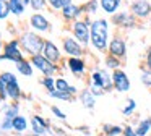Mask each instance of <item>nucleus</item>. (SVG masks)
I'll return each mask as SVG.
<instances>
[{"instance_id": "nucleus-5", "label": "nucleus", "mask_w": 151, "mask_h": 136, "mask_svg": "<svg viewBox=\"0 0 151 136\" xmlns=\"http://www.w3.org/2000/svg\"><path fill=\"white\" fill-rule=\"evenodd\" d=\"M112 81H114V87L119 92H127L130 89V79L125 74V71L122 70H115L112 73Z\"/></svg>"}, {"instance_id": "nucleus-11", "label": "nucleus", "mask_w": 151, "mask_h": 136, "mask_svg": "<svg viewBox=\"0 0 151 136\" xmlns=\"http://www.w3.org/2000/svg\"><path fill=\"white\" fill-rule=\"evenodd\" d=\"M120 3H122V0H99L101 8L106 13H109V15H114L117 11V8L120 6Z\"/></svg>"}, {"instance_id": "nucleus-38", "label": "nucleus", "mask_w": 151, "mask_h": 136, "mask_svg": "<svg viewBox=\"0 0 151 136\" xmlns=\"http://www.w3.org/2000/svg\"><path fill=\"white\" fill-rule=\"evenodd\" d=\"M13 117H17V109H10V110L7 112V118L13 120Z\"/></svg>"}, {"instance_id": "nucleus-3", "label": "nucleus", "mask_w": 151, "mask_h": 136, "mask_svg": "<svg viewBox=\"0 0 151 136\" xmlns=\"http://www.w3.org/2000/svg\"><path fill=\"white\" fill-rule=\"evenodd\" d=\"M132 15L137 18H146L151 15V3L148 0H135L130 5Z\"/></svg>"}, {"instance_id": "nucleus-1", "label": "nucleus", "mask_w": 151, "mask_h": 136, "mask_svg": "<svg viewBox=\"0 0 151 136\" xmlns=\"http://www.w3.org/2000/svg\"><path fill=\"white\" fill-rule=\"evenodd\" d=\"M109 39V24L106 19H94L91 23V44L98 50H106Z\"/></svg>"}, {"instance_id": "nucleus-22", "label": "nucleus", "mask_w": 151, "mask_h": 136, "mask_svg": "<svg viewBox=\"0 0 151 136\" xmlns=\"http://www.w3.org/2000/svg\"><path fill=\"white\" fill-rule=\"evenodd\" d=\"M13 128L18 130V131L26 130V120H24L23 117H15L13 118Z\"/></svg>"}, {"instance_id": "nucleus-43", "label": "nucleus", "mask_w": 151, "mask_h": 136, "mask_svg": "<svg viewBox=\"0 0 151 136\" xmlns=\"http://www.w3.org/2000/svg\"><path fill=\"white\" fill-rule=\"evenodd\" d=\"M0 99H2V97H0Z\"/></svg>"}, {"instance_id": "nucleus-36", "label": "nucleus", "mask_w": 151, "mask_h": 136, "mask_svg": "<svg viewBox=\"0 0 151 136\" xmlns=\"http://www.w3.org/2000/svg\"><path fill=\"white\" fill-rule=\"evenodd\" d=\"M124 136H138V135L132 126H127V128H124Z\"/></svg>"}, {"instance_id": "nucleus-31", "label": "nucleus", "mask_w": 151, "mask_h": 136, "mask_svg": "<svg viewBox=\"0 0 151 136\" xmlns=\"http://www.w3.org/2000/svg\"><path fill=\"white\" fill-rule=\"evenodd\" d=\"M141 83L146 84V86H151V70L141 73Z\"/></svg>"}, {"instance_id": "nucleus-33", "label": "nucleus", "mask_w": 151, "mask_h": 136, "mask_svg": "<svg viewBox=\"0 0 151 136\" xmlns=\"http://www.w3.org/2000/svg\"><path fill=\"white\" fill-rule=\"evenodd\" d=\"M5 96H7V83L0 78V97H5Z\"/></svg>"}, {"instance_id": "nucleus-7", "label": "nucleus", "mask_w": 151, "mask_h": 136, "mask_svg": "<svg viewBox=\"0 0 151 136\" xmlns=\"http://www.w3.org/2000/svg\"><path fill=\"white\" fill-rule=\"evenodd\" d=\"M17 45H18V42L17 41H12V42H8L7 45H5V54L2 55V60L4 58H8V60H13V62H17V63H20V62H23V58H21V52L17 49Z\"/></svg>"}, {"instance_id": "nucleus-26", "label": "nucleus", "mask_w": 151, "mask_h": 136, "mask_svg": "<svg viewBox=\"0 0 151 136\" xmlns=\"http://www.w3.org/2000/svg\"><path fill=\"white\" fill-rule=\"evenodd\" d=\"M55 87H57V91H63V92H68V89H70L68 83L65 79H62V78L55 81Z\"/></svg>"}, {"instance_id": "nucleus-9", "label": "nucleus", "mask_w": 151, "mask_h": 136, "mask_svg": "<svg viewBox=\"0 0 151 136\" xmlns=\"http://www.w3.org/2000/svg\"><path fill=\"white\" fill-rule=\"evenodd\" d=\"M63 49H65V52H67L68 55L76 57V58H80V55L83 54L81 45H80L78 42L75 41V39H72V37H67L65 41H63Z\"/></svg>"}, {"instance_id": "nucleus-10", "label": "nucleus", "mask_w": 151, "mask_h": 136, "mask_svg": "<svg viewBox=\"0 0 151 136\" xmlns=\"http://www.w3.org/2000/svg\"><path fill=\"white\" fill-rule=\"evenodd\" d=\"M112 21H114L117 26H124V28H132V26H135L133 15H130V13H127V11L119 13V15H114Z\"/></svg>"}, {"instance_id": "nucleus-14", "label": "nucleus", "mask_w": 151, "mask_h": 136, "mask_svg": "<svg viewBox=\"0 0 151 136\" xmlns=\"http://www.w3.org/2000/svg\"><path fill=\"white\" fill-rule=\"evenodd\" d=\"M68 67L75 74H81L83 71H85V62H83L81 58L72 57V58H68Z\"/></svg>"}, {"instance_id": "nucleus-2", "label": "nucleus", "mask_w": 151, "mask_h": 136, "mask_svg": "<svg viewBox=\"0 0 151 136\" xmlns=\"http://www.w3.org/2000/svg\"><path fill=\"white\" fill-rule=\"evenodd\" d=\"M21 42H23V47L33 55H37L44 49V45H46L42 42V39H41L39 36L33 34V32H26V34L23 36V41Z\"/></svg>"}, {"instance_id": "nucleus-25", "label": "nucleus", "mask_w": 151, "mask_h": 136, "mask_svg": "<svg viewBox=\"0 0 151 136\" xmlns=\"http://www.w3.org/2000/svg\"><path fill=\"white\" fill-rule=\"evenodd\" d=\"M49 3L54 8H65L72 3V0H49Z\"/></svg>"}, {"instance_id": "nucleus-28", "label": "nucleus", "mask_w": 151, "mask_h": 136, "mask_svg": "<svg viewBox=\"0 0 151 136\" xmlns=\"http://www.w3.org/2000/svg\"><path fill=\"white\" fill-rule=\"evenodd\" d=\"M83 10H86L88 13H96V10H98V0H89L86 3V6H83Z\"/></svg>"}, {"instance_id": "nucleus-8", "label": "nucleus", "mask_w": 151, "mask_h": 136, "mask_svg": "<svg viewBox=\"0 0 151 136\" xmlns=\"http://www.w3.org/2000/svg\"><path fill=\"white\" fill-rule=\"evenodd\" d=\"M33 63L46 74H52L55 71V67L52 65V62H49L46 57H41V55H33Z\"/></svg>"}, {"instance_id": "nucleus-37", "label": "nucleus", "mask_w": 151, "mask_h": 136, "mask_svg": "<svg viewBox=\"0 0 151 136\" xmlns=\"http://www.w3.org/2000/svg\"><path fill=\"white\" fill-rule=\"evenodd\" d=\"M146 67L151 70V47L148 49V52H146Z\"/></svg>"}, {"instance_id": "nucleus-32", "label": "nucleus", "mask_w": 151, "mask_h": 136, "mask_svg": "<svg viewBox=\"0 0 151 136\" xmlns=\"http://www.w3.org/2000/svg\"><path fill=\"white\" fill-rule=\"evenodd\" d=\"M127 104H128V105L125 107L124 110H122V112H124L125 115H128V113H132V112H133V110H135V107H137V102H135L133 99H130V100H128Z\"/></svg>"}, {"instance_id": "nucleus-23", "label": "nucleus", "mask_w": 151, "mask_h": 136, "mask_svg": "<svg viewBox=\"0 0 151 136\" xmlns=\"http://www.w3.org/2000/svg\"><path fill=\"white\" fill-rule=\"evenodd\" d=\"M7 94L10 97H13V99H17L18 96H20V87H18V84H7Z\"/></svg>"}, {"instance_id": "nucleus-4", "label": "nucleus", "mask_w": 151, "mask_h": 136, "mask_svg": "<svg viewBox=\"0 0 151 136\" xmlns=\"http://www.w3.org/2000/svg\"><path fill=\"white\" fill-rule=\"evenodd\" d=\"M109 55L117 58H124L125 54H127V45H125V41L122 37H117L115 36L111 42H109Z\"/></svg>"}, {"instance_id": "nucleus-12", "label": "nucleus", "mask_w": 151, "mask_h": 136, "mask_svg": "<svg viewBox=\"0 0 151 136\" xmlns=\"http://www.w3.org/2000/svg\"><path fill=\"white\" fill-rule=\"evenodd\" d=\"M44 55H46V58L49 62H57L60 57L59 49H57L52 42H46V45H44Z\"/></svg>"}, {"instance_id": "nucleus-16", "label": "nucleus", "mask_w": 151, "mask_h": 136, "mask_svg": "<svg viewBox=\"0 0 151 136\" xmlns=\"http://www.w3.org/2000/svg\"><path fill=\"white\" fill-rule=\"evenodd\" d=\"M81 102L86 109H93V107H94V94L89 89H85L81 92Z\"/></svg>"}, {"instance_id": "nucleus-24", "label": "nucleus", "mask_w": 151, "mask_h": 136, "mask_svg": "<svg viewBox=\"0 0 151 136\" xmlns=\"http://www.w3.org/2000/svg\"><path fill=\"white\" fill-rule=\"evenodd\" d=\"M18 67V70L21 71V73L23 74H26V76H31V73H33V71H31V67H29V63H28V62H20V63L17 65Z\"/></svg>"}, {"instance_id": "nucleus-17", "label": "nucleus", "mask_w": 151, "mask_h": 136, "mask_svg": "<svg viewBox=\"0 0 151 136\" xmlns=\"http://www.w3.org/2000/svg\"><path fill=\"white\" fill-rule=\"evenodd\" d=\"M150 130H151V118H145V120H141V122H140V125L137 126L135 131H137L138 136H146Z\"/></svg>"}, {"instance_id": "nucleus-19", "label": "nucleus", "mask_w": 151, "mask_h": 136, "mask_svg": "<svg viewBox=\"0 0 151 136\" xmlns=\"http://www.w3.org/2000/svg\"><path fill=\"white\" fill-rule=\"evenodd\" d=\"M119 65H120V58L117 57H112V55H107L106 57V67L107 68H112V70H119Z\"/></svg>"}, {"instance_id": "nucleus-29", "label": "nucleus", "mask_w": 151, "mask_h": 136, "mask_svg": "<svg viewBox=\"0 0 151 136\" xmlns=\"http://www.w3.org/2000/svg\"><path fill=\"white\" fill-rule=\"evenodd\" d=\"M50 96H55L59 97V99H63V100H70V92H63V91H52V92H49Z\"/></svg>"}, {"instance_id": "nucleus-21", "label": "nucleus", "mask_w": 151, "mask_h": 136, "mask_svg": "<svg viewBox=\"0 0 151 136\" xmlns=\"http://www.w3.org/2000/svg\"><path fill=\"white\" fill-rule=\"evenodd\" d=\"M10 10L17 15L23 13V0H10Z\"/></svg>"}, {"instance_id": "nucleus-30", "label": "nucleus", "mask_w": 151, "mask_h": 136, "mask_svg": "<svg viewBox=\"0 0 151 136\" xmlns=\"http://www.w3.org/2000/svg\"><path fill=\"white\" fill-rule=\"evenodd\" d=\"M0 78H2L7 84H15L17 83V78H15V74H12V73H4V74H0Z\"/></svg>"}, {"instance_id": "nucleus-6", "label": "nucleus", "mask_w": 151, "mask_h": 136, "mask_svg": "<svg viewBox=\"0 0 151 136\" xmlns=\"http://www.w3.org/2000/svg\"><path fill=\"white\" fill-rule=\"evenodd\" d=\"M73 34H75V37L78 39L80 42L86 44V42L89 41V37H91V31H89V28H88V23L86 21H76L75 24H73Z\"/></svg>"}, {"instance_id": "nucleus-15", "label": "nucleus", "mask_w": 151, "mask_h": 136, "mask_svg": "<svg viewBox=\"0 0 151 136\" xmlns=\"http://www.w3.org/2000/svg\"><path fill=\"white\" fill-rule=\"evenodd\" d=\"M81 6H76V5H73V3H70L68 6H65L63 8V16H65L67 19H72V18H76V16L81 13Z\"/></svg>"}, {"instance_id": "nucleus-39", "label": "nucleus", "mask_w": 151, "mask_h": 136, "mask_svg": "<svg viewBox=\"0 0 151 136\" xmlns=\"http://www.w3.org/2000/svg\"><path fill=\"white\" fill-rule=\"evenodd\" d=\"M52 112L55 113V115L59 117V118H65V113H62V112H60L59 109H57V107H52Z\"/></svg>"}, {"instance_id": "nucleus-40", "label": "nucleus", "mask_w": 151, "mask_h": 136, "mask_svg": "<svg viewBox=\"0 0 151 136\" xmlns=\"http://www.w3.org/2000/svg\"><path fill=\"white\" fill-rule=\"evenodd\" d=\"M23 2H24V3H31V0H23Z\"/></svg>"}, {"instance_id": "nucleus-18", "label": "nucleus", "mask_w": 151, "mask_h": 136, "mask_svg": "<svg viewBox=\"0 0 151 136\" xmlns=\"http://www.w3.org/2000/svg\"><path fill=\"white\" fill-rule=\"evenodd\" d=\"M33 130L34 133H39V135H42L44 131H46V122H44L42 118H33Z\"/></svg>"}, {"instance_id": "nucleus-13", "label": "nucleus", "mask_w": 151, "mask_h": 136, "mask_svg": "<svg viewBox=\"0 0 151 136\" xmlns=\"http://www.w3.org/2000/svg\"><path fill=\"white\" fill-rule=\"evenodd\" d=\"M31 26L39 29V31H46V29L49 28V21H47L42 15H33L31 16Z\"/></svg>"}, {"instance_id": "nucleus-34", "label": "nucleus", "mask_w": 151, "mask_h": 136, "mask_svg": "<svg viewBox=\"0 0 151 136\" xmlns=\"http://www.w3.org/2000/svg\"><path fill=\"white\" fill-rule=\"evenodd\" d=\"M44 84H46V87L49 89V92H52V91H55V89H54V86H55V84H54L52 78H46V79H44Z\"/></svg>"}, {"instance_id": "nucleus-41", "label": "nucleus", "mask_w": 151, "mask_h": 136, "mask_svg": "<svg viewBox=\"0 0 151 136\" xmlns=\"http://www.w3.org/2000/svg\"><path fill=\"white\" fill-rule=\"evenodd\" d=\"M0 45H2V41H0Z\"/></svg>"}, {"instance_id": "nucleus-27", "label": "nucleus", "mask_w": 151, "mask_h": 136, "mask_svg": "<svg viewBox=\"0 0 151 136\" xmlns=\"http://www.w3.org/2000/svg\"><path fill=\"white\" fill-rule=\"evenodd\" d=\"M10 13V5L7 2L0 0V18H7V15Z\"/></svg>"}, {"instance_id": "nucleus-44", "label": "nucleus", "mask_w": 151, "mask_h": 136, "mask_svg": "<svg viewBox=\"0 0 151 136\" xmlns=\"http://www.w3.org/2000/svg\"><path fill=\"white\" fill-rule=\"evenodd\" d=\"M150 21H151V19H150Z\"/></svg>"}, {"instance_id": "nucleus-42", "label": "nucleus", "mask_w": 151, "mask_h": 136, "mask_svg": "<svg viewBox=\"0 0 151 136\" xmlns=\"http://www.w3.org/2000/svg\"><path fill=\"white\" fill-rule=\"evenodd\" d=\"M2 2H5V0H2Z\"/></svg>"}, {"instance_id": "nucleus-20", "label": "nucleus", "mask_w": 151, "mask_h": 136, "mask_svg": "<svg viewBox=\"0 0 151 136\" xmlns=\"http://www.w3.org/2000/svg\"><path fill=\"white\" fill-rule=\"evenodd\" d=\"M104 133L107 136H117V135H124V128L120 126H104Z\"/></svg>"}, {"instance_id": "nucleus-35", "label": "nucleus", "mask_w": 151, "mask_h": 136, "mask_svg": "<svg viewBox=\"0 0 151 136\" xmlns=\"http://www.w3.org/2000/svg\"><path fill=\"white\" fill-rule=\"evenodd\" d=\"M31 6H33L34 10H39L44 6V0H31Z\"/></svg>"}]
</instances>
